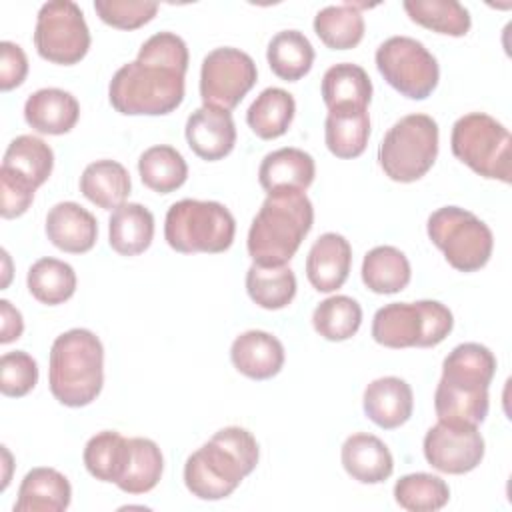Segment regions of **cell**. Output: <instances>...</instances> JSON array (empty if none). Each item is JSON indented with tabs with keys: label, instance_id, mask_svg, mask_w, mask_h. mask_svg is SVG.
I'll return each mask as SVG.
<instances>
[{
	"label": "cell",
	"instance_id": "1",
	"mask_svg": "<svg viewBox=\"0 0 512 512\" xmlns=\"http://www.w3.org/2000/svg\"><path fill=\"white\" fill-rule=\"evenodd\" d=\"M260 458L258 442L246 428H220L206 444L186 458L184 484L200 500H222L254 472Z\"/></svg>",
	"mask_w": 512,
	"mask_h": 512
},
{
	"label": "cell",
	"instance_id": "2",
	"mask_svg": "<svg viewBox=\"0 0 512 512\" xmlns=\"http://www.w3.org/2000/svg\"><path fill=\"white\" fill-rule=\"evenodd\" d=\"M314 224L306 192H274L254 216L246 248L258 266H286Z\"/></svg>",
	"mask_w": 512,
	"mask_h": 512
},
{
	"label": "cell",
	"instance_id": "3",
	"mask_svg": "<svg viewBox=\"0 0 512 512\" xmlns=\"http://www.w3.org/2000/svg\"><path fill=\"white\" fill-rule=\"evenodd\" d=\"M104 384V346L86 328H72L60 334L50 348L48 386L52 396L68 406L92 404Z\"/></svg>",
	"mask_w": 512,
	"mask_h": 512
},
{
	"label": "cell",
	"instance_id": "4",
	"mask_svg": "<svg viewBox=\"0 0 512 512\" xmlns=\"http://www.w3.org/2000/svg\"><path fill=\"white\" fill-rule=\"evenodd\" d=\"M184 78L186 74L172 66L136 58L114 72L108 100L124 116H164L182 104Z\"/></svg>",
	"mask_w": 512,
	"mask_h": 512
},
{
	"label": "cell",
	"instance_id": "5",
	"mask_svg": "<svg viewBox=\"0 0 512 512\" xmlns=\"http://www.w3.org/2000/svg\"><path fill=\"white\" fill-rule=\"evenodd\" d=\"M236 234L232 212L214 200L184 198L174 202L164 220V238L180 254L226 252Z\"/></svg>",
	"mask_w": 512,
	"mask_h": 512
},
{
	"label": "cell",
	"instance_id": "6",
	"mask_svg": "<svg viewBox=\"0 0 512 512\" xmlns=\"http://www.w3.org/2000/svg\"><path fill=\"white\" fill-rule=\"evenodd\" d=\"M454 328V316L438 300L392 302L376 310L372 338L386 348L438 346Z\"/></svg>",
	"mask_w": 512,
	"mask_h": 512
},
{
	"label": "cell",
	"instance_id": "7",
	"mask_svg": "<svg viewBox=\"0 0 512 512\" xmlns=\"http://www.w3.org/2000/svg\"><path fill=\"white\" fill-rule=\"evenodd\" d=\"M452 154L488 180L510 184L512 176V138L504 124L484 112L460 116L450 134Z\"/></svg>",
	"mask_w": 512,
	"mask_h": 512
},
{
	"label": "cell",
	"instance_id": "8",
	"mask_svg": "<svg viewBox=\"0 0 512 512\" xmlns=\"http://www.w3.org/2000/svg\"><path fill=\"white\" fill-rule=\"evenodd\" d=\"M438 124L428 114H408L388 128L378 146V164L394 182H416L436 162Z\"/></svg>",
	"mask_w": 512,
	"mask_h": 512
},
{
	"label": "cell",
	"instance_id": "9",
	"mask_svg": "<svg viewBox=\"0 0 512 512\" xmlns=\"http://www.w3.org/2000/svg\"><path fill=\"white\" fill-rule=\"evenodd\" d=\"M426 230L432 244L444 252L446 262L458 272H476L492 256V230L464 208L442 206L434 210L428 216Z\"/></svg>",
	"mask_w": 512,
	"mask_h": 512
},
{
	"label": "cell",
	"instance_id": "10",
	"mask_svg": "<svg viewBox=\"0 0 512 512\" xmlns=\"http://www.w3.org/2000/svg\"><path fill=\"white\" fill-rule=\"evenodd\" d=\"M374 60L382 78L410 100H424L438 86V62L416 38L392 36L384 40Z\"/></svg>",
	"mask_w": 512,
	"mask_h": 512
},
{
	"label": "cell",
	"instance_id": "11",
	"mask_svg": "<svg viewBox=\"0 0 512 512\" xmlns=\"http://www.w3.org/2000/svg\"><path fill=\"white\" fill-rule=\"evenodd\" d=\"M34 46L40 58L72 66L90 48V30L84 12L72 0H50L40 6L34 28Z\"/></svg>",
	"mask_w": 512,
	"mask_h": 512
},
{
	"label": "cell",
	"instance_id": "12",
	"mask_svg": "<svg viewBox=\"0 0 512 512\" xmlns=\"http://www.w3.org/2000/svg\"><path fill=\"white\" fill-rule=\"evenodd\" d=\"M258 70L250 54L240 48L222 46L208 52L200 68L202 106L234 110L254 88Z\"/></svg>",
	"mask_w": 512,
	"mask_h": 512
},
{
	"label": "cell",
	"instance_id": "13",
	"mask_svg": "<svg viewBox=\"0 0 512 512\" xmlns=\"http://www.w3.org/2000/svg\"><path fill=\"white\" fill-rule=\"evenodd\" d=\"M426 462L444 474L472 472L484 458V438L478 426L434 424L424 436Z\"/></svg>",
	"mask_w": 512,
	"mask_h": 512
},
{
	"label": "cell",
	"instance_id": "14",
	"mask_svg": "<svg viewBox=\"0 0 512 512\" xmlns=\"http://www.w3.org/2000/svg\"><path fill=\"white\" fill-rule=\"evenodd\" d=\"M184 134L190 150L206 162L226 158L236 144V124L232 114L214 106L196 108L186 120Z\"/></svg>",
	"mask_w": 512,
	"mask_h": 512
},
{
	"label": "cell",
	"instance_id": "15",
	"mask_svg": "<svg viewBox=\"0 0 512 512\" xmlns=\"http://www.w3.org/2000/svg\"><path fill=\"white\" fill-rule=\"evenodd\" d=\"M352 266V246L336 232L322 234L306 256L308 282L318 292H334L348 280Z\"/></svg>",
	"mask_w": 512,
	"mask_h": 512
},
{
	"label": "cell",
	"instance_id": "16",
	"mask_svg": "<svg viewBox=\"0 0 512 512\" xmlns=\"http://www.w3.org/2000/svg\"><path fill=\"white\" fill-rule=\"evenodd\" d=\"M362 406L368 420L384 430H394L410 420L414 394L406 380L398 376H384L366 386Z\"/></svg>",
	"mask_w": 512,
	"mask_h": 512
},
{
	"label": "cell",
	"instance_id": "17",
	"mask_svg": "<svg viewBox=\"0 0 512 512\" xmlns=\"http://www.w3.org/2000/svg\"><path fill=\"white\" fill-rule=\"evenodd\" d=\"M314 176V158L292 146L268 152L258 168V182L266 194L304 192L314 182Z\"/></svg>",
	"mask_w": 512,
	"mask_h": 512
},
{
	"label": "cell",
	"instance_id": "18",
	"mask_svg": "<svg viewBox=\"0 0 512 512\" xmlns=\"http://www.w3.org/2000/svg\"><path fill=\"white\" fill-rule=\"evenodd\" d=\"M46 236L62 252L84 254L98 238L96 218L76 202H58L48 210Z\"/></svg>",
	"mask_w": 512,
	"mask_h": 512
},
{
	"label": "cell",
	"instance_id": "19",
	"mask_svg": "<svg viewBox=\"0 0 512 512\" xmlns=\"http://www.w3.org/2000/svg\"><path fill=\"white\" fill-rule=\"evenodd\" d=\"M234 368L252 380H268L284 366L282 342L264 330H248L234 338L230 346Z\"/></svg>",
	"mask_w": 512,
	"mask_h": 512
},
{
	"label": "cell",
	"instance_id": "20",
	"mask_svg": "<svg viewBox=\"0 0 512 512\" xmlns=\"http://www.w3.org/2000/svg\"><path fill=\"white\" fill-rule=\"evenodd\" d=\"M78 118V100L62 88H40L30 94L24 104L26 124L40 134H68L76 126Z\"/></svg>",
	"mask_w": 512,
	"mask_h": 512
},
{
	"label": "cell",
	"instance_id": "21",
	"mask_svg": "<svg viewBox=\"0 0 512 512\" xmlns=\"http://www.w3.org/2000/svg\"><path fill=\"white\" fill-rule=\"evenodd\" d=\"M340 460L346 474L360 484L386 482L394 472V458L388 446L366 432H356L344 440Z\"/></svg>",
	"mask_w": 512,
	"mask_h": 512
},
{
	"label": "cell",
	"instance_id": "22",
	"mask_svg": "<svg viewBox=\"0 0 512 512\" xmlns=\"http://www.w3.org/2000/svg\"><path fill=\"white\" fill-rule=\"evenodd\" d=\"M72 486L68 478L46 466L32 468L20 482L14 512H62L70 506Z\"/></svg>",
	"mask_w": 512,
	"mask_h": 512
},
{
	"label": "cell",
	"instance_id": "23",
	"mask_svg": "<svg viewBox=\"0 0 512 512\" xmlns=\"http://www.w3.org/2000/svg\"><path fill=\"white\" fill-rule=\"evenodd\" d=\"M370 138V116L360 106H336L328 110L324 122L326 148L342 160L358 158Z\"/></svg>",
	"mask_w": 512,
	"mask_h": 512
},
{
	"label": "cell",
	"instance_id": "24",
	"mask_svg": "<svg viewBox=\"0 0 512 512\" xmlns=\"http://www.w3.org/2000/svg\"><path fill=\"white\" fill-rule=\"evenodd\" d=\"M154 216L138 202H124L108 220V242L120 256H138L152 244Z\"/></svg>",
	"mask_w": 512,
	"mask_h": 512
},
{
	"label": "cell",
	"instance_id": "25",
	"mask_svg": "<svg viewBox=\"0 0 512 512\" xmlns=\"http://www.w3.org/2000/svg\"><path fill=\"white\" fill-rule=\"evenodd\" d=\"M434 410L440 422L480 426L488 416V388H470L440 378L434 392Z\"/></svg>",
	"mask_w": 512,
	"mask_h": 512
},
{
	"label": "cell",
	"instance_id": "26",
	"mask_svg": "<svg viewBox=\"0 0 512 512\" xmlns=\"http://www.w3.org/2000/svg\"><path fill=\"white\" fill-rule=\"evenodd\" d=\"M128 170L116 160L90 162L80 176V192L86 200L104 210H116L130 194Z\"/></svg>",
	"mask_w": 512,
	"mask_h": 512
},
{
	"label": "cell",
	"instance_id": "27",
	"mask_svg": "<svg viewBox=\"0 0 512 512\" xmlns=\"http://www.w3.org/2000/svg\"><path fill=\"white\" fill-rule=\"evenodd\" d=\"M54 168V152L52 148L38 136L22 134L16 136L2 158L4 172H10L12 176H18L32 184L34 188L42 186Z\"/></svg>",
	"mask_w": 512,
	"mask_h": 512
},
{
	"label": "cell",
	"instance_id": "28",
	"mask_svg": "<svg viewBox=\"0 0 512 512\" xmlns=\"http://www.w3.org/2000/svg\"><path fill=\"white\" fill-rule=\"evenodd\" d=\"M496 374V358L484 344L464 342L448 352L442 362V380L470 386L488 388Z\"/></svg>",
	"mask_w": 512,
	"mask_h": 512
},
{
	"label": "cell",
	"instance_id": "29",
	"mask_svg": "<svg viewBox=\"0 0 512 512\" xmlns=\"http://www.w3.org/2000/svg\"><path fill=\"white\" fill-rule=\"evenodd\" d=\"M296 114V102L284 88L270 86L262 90L246 110L250 130L262 140H274L288 132Z\"/></svg>",
	"mask_w": 512,
	"mask_h": 512
},
{
	"label": "cell",
	"instance_id": "30",
	"mask_svg": "<svg viewBox=\"0 0 512 512\" xmlns=\"http://www.w3.org/2000/svg\"><path fill=\"white\" fill-rule=\"evenodd\" d=\"M362 282L374 294L402 292L412 278L406 254L394 246H376L362 260Z\"/></svg>",
	"mask_w": 512,
	"mask_h": 512
},
{
	"label": "cell",
	"instance_id": "31",
	"mask_svg": "<svg viewBox=\"0 0 512 512\" xmlns=\"http://www.w3.org/2000/svg\"><path fill=\"white\" fill-rule=\"evenodd\" d=\"M164 458L158 444L150 438H128L124 470L116 486L126 494H146L162 478Z\"/></svg>",
	"mask_w": 512,
	"mask_h": 512
},
{
	"label": "cell",
	"instance_id": "32",
	"mask_svg": "<svg viewBox=\"0 0 512 512\" xmlns=\"http://www.w3.org/2000/svg\"><path fill=\"white\" fill-rule=\"evenodd\" d=\"M320 92L328 110L336 106L368 108L372 100V82L362 66L340 62L324 72Z\"/></svg>",
	"mask_w": 512,
	"mask_h": 512
},
{
	"label": "cell",
	"instance_id": "33",
	"mask_svg": "<svg viewBox=\"0 0 512 512\" xmlns=\"http://www.w3.org/2000/svg\"><path fill=\"white\" fill-rule=\"evenodd\" d=\"M366 4L326 6L314 16V32L332 50H350L364 38V16L360 8Z\"/></svg>",
	"mask_w": 512,
	"mask_h": 512
},
{
	"label": "cell",
	"instance_id": "34",
	"mask_svg": "<svg viewBox=\"0 0 512 512\" xmlns=\"http://www.w3.org/2000/svg\"><path fill=\"white\" fill-rule=\"evenodd\" d=\"M138 174L146 188L158 194H170L186 182L188 164L174 146L158 144L140 154Z\"/></svg>",
	"mask_w": 512,
	"mask_h": 512
},
{
	"label": "cell",
	"instance_id": "35",
	"mask_svg": "<svg viewBox=\"0 0 512 512\" xmlns=\"http://www.w3.org/2000/svg\"><path fill=\"white\" fill-rule=\"evenodd\" d=\"M266 60L280 80L296 82L310 72L314 64V48L300 30H282L272 36Z\"/></svg>",
	"mask_w": 512,
	"mask_h": 512
},
{
	"label": "cell",
	"instance_id": "36",
	"mask_svg": "<svg viewBox=\"0 0 512 512\" xmlns=\"http://www.w3.org/2000/svg\"><path fill=\"white\" fill-rule=\"evenodd\" d=\"M246 292L256 306L280 310L296 296V276L288 266L252 264L246 272Z\"/></svg>",
	"mask_w": 512,
	"mask_h": 512
},
{
	"label": "cell",
	"instance_id": "37",
	"mask_svg": "<svg viewBox=\"0 0 512 512\" xmlns=\"http://www.w3.org/2000/svg\"><path fill=\"white\" fill-rule=\"evenodd\" d=\"M30 294L46 304L58 306L70 300L76 292V272L74 268L58 258H40L36 260L26 276Z\"/></svg>",
	"mask_w": 512,
	"mask_h": 512
},
{
	"label": "cell",
	"instance_id": "38",
	"mask_svg": "<svg viewBox=\"0 0 512 512\" xmlns=\"http://www.w3.org/2000/svg\"><path fill=\"white\" fill-rule=\"evenodd\" d=\"M404 10L412 22L446 36H466L472 18L456 0H406Z\"/></svg>",
	"mask_w": 512,
	"mask_h": 512
},
{
	"label": "cell",
	"instance_id": "39",
	"mask_svg": "<svg viewBox=\"0 0 512 512\" xmlns=\"http://www.w3.org/2000/svg\"><path fill=\"white\" fill-rule=\"evenodd\" d=\"M362 324V308L360 304L344 294L330 296L322 300L312 312V326L314 330L330 340L342 342L352 338Z\"/></svg>",
	"mask_w": 512,
	"mask_h": 512
},
{
	"label": "cell",
	"instance_id": "40",
	"mask_svg": "<svg viewBox=\"0 0 512 512\" xmlns=\"http://www.w3.org/2000/svg\"><path fill=\"white\" fill-rule=\"evenodd\" d=\"M128 452V438L114 430L94 434L84 446V466L90 476L100 482H118Z\"/></svg>",
	"mask_w": 512,
	"mask_h": 512
},
{
	"label": "cell",
	"instance_id": "41",
	"mask_svg": "<svg viewBox=\"0 0 512 512\" xmlns=\"http://www.w3.org/2000/svg\"><path fill=\"white\" fill-rule=\"evenodd\" d=\"M394 500L408 512H436L448 504L450 488L436 474L414 472L394 484Z\"/></svg>",
	"mask_w": 512,
	"mask_h": 512
},
{
	"label": "cell",
	"instance_id": "42",
	"mask_svg": "<svg viewBox=\"0 0 512 512\" xmlns=\"http://www.w3.org/2000/svg\"><path fill=\"white\" fill-rule=\"evenodd\" d=\"M94 10L112 28L136 30L156 16L158 4L146 0H96Z\"/></svg>",
	"mask_w": 512,
	"mask_h": 512
},
{
	"label": "cell",
	"instance_id": "43",
	"mask_svg": "<svg viewBox=\"0 0 512 512\" xmlns=\"http://www.w3.org/2000/svg\"><path fill=\"white\" fill-rule=\"evenodd\" d=\"M38 382V364L24 352H6L0 358V392L8 398L26 396Z\"/></svg>",
	"mask_w": 512,
	"mask_h": 512
},
{
	"label": "cell",
	"instance_id": "44",
	"mask_svg": "<svg viewBox=\"0 0 512 512\" xmlns=\"http://www.w3.org/2000/svg\"><path fill=\"white\" fill-rule=\"evenodd\" d=\"M136 58H144V60H152L158 64H166L172 66L180 72L186 74L188 70V46L186 42L174 34V32H156L152 34L138 50Z\"/></svg>",
	"mask_w": 512,
	"mask_h": 512
},
{
	"label": "cell",
	"instance_id": "45",
	"mask_svg": "<svg viewBox=\"0 0 512 512\" xmlns=\"http://www.w3.org/2000/svg\"><path fill=\"white\" fill-rule=\"evenodd\" d=\"M34 192H36V188L32 184H28L26 180L0 170V196H2L0 214H2V218L10 220V218L22 216L34 200Z\"/></svg>",
	"mask_w": 512,
	"mask_h": 512
},
{
	"label": "cell",
	"instance_id": "46",
	"mask_svg": "<svg viewBox=\"0 0 512 512\" xmlns=\"http://www.w3.org/2000/svg\"><path fill=\"white\" fill-rule=\"evenodd\" d=\"M28 58L14 42H0V88L2 92L14 90L26 80Z\"/></svg>",
	"mask_w": 512,
	"mask_h": 512
},
{
	"label": "cell",
	"instance_id": "47",
	"mask_svg": "<svg viewBox=\"0 0 512 512\" xmlns=\"http://www.w3.org/2000/svg\"><path fill=\"white\" fill-rule=\"evenodd\" d=\"M22 332H24L22 314L8 300H0V344H10L18 340Z\"/></svg>",
	"mask_w": 512,
	"mask_h": 512
}]
</instances>
